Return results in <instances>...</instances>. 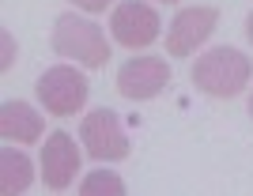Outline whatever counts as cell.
Returning a JSON list of instances; mask_svg holds the SVG:
<instances>
[{
  "mask_svg": "<svg viewBox=\"0 0 253 196\" xmlns=\"http://www.w3.org/2000/svg\"><path fill=\"white\" fill-rule=\"evenodd\" d=\"M8 64H11V38L4 34V68H8Z\"/></svg>",
  "mask_w": 253,
  "mask_h": 196,
  "instance_id": "4fadbf2b",
  "label": "cell"
},
{
  "mask_svg": "<svg viewBox=\"0 0 253 196\" xmlns=\"http://www.w3.org/2000/svg\"><path fill=\"white\" fill-rule=\"evenodd\" d=\"M246 38L253 41V15H250V19H246Z\"/></svg>",
  "mask_w": 253,
  "mask_h": 196,
  "instance_id": "5bb4252c",
  "label": "cell"
},
{
  "mask_svg": "<svg viewBox=\"0 0 253 196\" xmlns=\"http://www.w3.org/2000/svg\"><path fill=\"white\" fill-rule=\"evenodd\" d=\"M80 174V147L68 132H49L42 144V181L53 193H64V189L76 181Z\"/></svg>",
  "mask_w": 253,
  "mask_h": 196,
  "instance_id": "ba28073f",
  "label": "cell"
},
{
  "mask_svg": "<svg viewBox=\"0 0 253 196\" xmlns=\"http://www.w3.org/2000/svg\"><path fill=\"white\" fill-rule=\"evenodd\" d=\"M34 181V166L31 158L23 155V151H15V147H4L0 151V189L4 193H27Z\"/></svg>",
  "mask_w": 253,
  "mask_h": 196,
  "instance_id": "30bf717a",
  "label": "cell"
},
{
  "mask_svg": "<svg viewBox=\"0 0 253 196\" xmlns=\"http://www.w3.org/2000/svg\"><path fill=\"white\" fill-rule=\"evenodd\" d=\"M253 76V64L246 53L231 49V45H215V49L201 53L193 64V83L197 91L211 94V98H234L246 91V83Z\"/></svg>",
  "mask_w": 253,
  "mask_h": 196,
  "instance_id": "6da1fadb",
  "label": "cell"
},
{
  "mask_svg": "<svg viewBox=\"0 0 253 196\" xmlns=\"http://www.w3.org/2000/svg\"><path fill=\"white\" fill-rule=\"evenodd\" d=\"M42 114H34L27 102H4L0 106V136L8 144H34L42 140Z\"/></svg>",
  "mask_w": 253,
  "mask_h": 196,
  "instance_id": "9c48e42d",
  "label": "cell"
},
{
  "mask_svg": "<svg viewBox=\"0 0 253 196\" xmlns=\"http://www.w3.org/2000/svg\"><path fill=\"white\" fill-rule=\"evenodd\" d=\"M159 23L163 19L148 0H121L110 15V31H114V41H121L125 49H148L163 31Z\"/></svg>",
  "mask_w": 253,
  "mask_h": 196,
  "instance_id": "5b68a950",
  "label": "cell"
},
{
  "mask_svg": "<svg viewBox=\"0 0 253 196\" xmlns=\"http://www.w3.org/2000/svg\"><path fill=\"white\" fill-rule=\"evenodd\" d=\"M34 91H38V102L49 110L53 117H72L84 110L87 94H91V83H87L84 72H76L68 64H53L38 76L34 83Z\"/></svg>",
  "mask_w": 253,
  "mask_h": 196,
  "instance_id": "3957f363",
  "label": "cell"
},
{
  "mask_svg": "<svg viewBox=\"0 0 253 196\" xmlns=\"http://www.w3.org/2000/svg\"><path fill=\"white\" fill-rule=\"evenodd\" d=\"M80 140H84L87 155L95 158V162H121L128 158V136L121 128L114 110H91L80 124Z\"/></svg>",
  "mask_w": 253,
  "mask_h": 196,
  "instance_id": "277c9868",
  "label": "cell"
},
{
  "mask_svg": "<svg viewBox=\"0 0 253 196\" xmlns=\"http://www.w3.org/2000/svg\"><path fill=\"white\" fill-rule=\"evenodd\" d=\"M170 83V68L163 57H132L117 72V91L132 102H148Z\"/></svg>",
  "mask_w": 253,
  "mask_h": 196,
  "instance_id": "52a82bcc",
  "label": "cell"
},
{
  "mask_svg": "<svg viewBox=\"0 0 253 196\" xmlns=\"http://www.w3.org/2000/svg\"><path fill=\"white\" fill-rule=\"evenodd\" d=\"M53 53L72 57L84 68H106V61H110V45H106L102 27L84 19V15H72V11L53 23Z\"/></svg>",
  "mask_w": 253,
  "mask_h": 196,
  "instance_id": "7a4b0ae2",
  "label": "cell"
},
{
  "mask_svg": "<svg viewBox=\"0 0 253 196\" xmlns=\"http://www.w3.org/2000/svg\"><path fill=\"white\" fill-rule=\"evenodd\" d=\"M72 4H76L80 11H106L114 0H72Z\"/></svg>",
  "mask_w": 253,
  "mask_h": 196,
  "instance_id": "7c38bea8",
  "label": "cell"
},
{
  "mask_svg": "<svg viewBox=\"0 0 253 196\" xmlns=\"http://www.w3.org/2000/svg\"><path fill=\"white\" fill-rule=\"evenodd\" d=\"M163 4H174V0H163Z\"/></svg>",
  "mask_w": 253,
  "mask_h": 196,
  "instance_id": "2e32d148",
  "label": "cell"
},
{
  "mask_svg": "<svg viewBox=\"0 0 253 196\" xmlns=\"http://www.w3.org/2000/svg\"><path fill=\"white\" fill-rule=\"evenodd\" d=\"M80 193H84V196H98V193H106V196H125V181H121L117 174L95 170V174H87L84 181H80Z\"/></svg>",
  "mask_w": 253,
  "mask_h": 196,
  "instance_id": "8fae6325",
  "label": "cell"
},
{
  "mask_svg": "<svg viewBox=\"0 0 253 196\" xmlns=\"http://www.w3.org/2000/svg\"><path fill=\"white\" fill-rule=\"evenodd\" d=\"M215 23H219V11L215 8H181L174 15V23H170V31H167V53L170 57L197 53V45H204L211 38Z\"/></svg>",
  "mask_w": 253,
  "mask_h": 196,
  "instance_id": "8992f818",
  "label": "cell"
},
{
  "mask_svg": "<svg viewBox=\"0 0 253 196\" xmlns=\"http://www.w3.org/2000/svg\"><path fill=\"white\" fill-rule=\"evenodd\" d=\"M250 117H253V94H250Z\"/></svg>",
  "mask_w": 253,
  "mask_h": 196,
  "instance_id": "9a60e30c",
  "label": "cell"
}]
</instances>
